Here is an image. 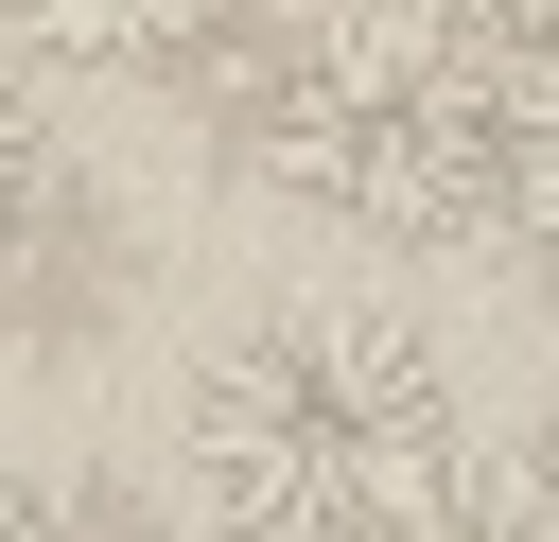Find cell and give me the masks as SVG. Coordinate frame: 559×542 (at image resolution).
I'll use <instances>...</instances> for the list:
<instances>
[{
  "label": "cell",
  "instance_id": "obj_1",
  "mask_svg": "<svg viewBox=\"0 0 559 542\" xmlns=\"http://www.w3.org/2000/svg\"><path fill=\"white\" fill-rule=\"evenodd\" d=\"M175 455L210 542H402L472 472V402L402 297H280L192 367Z\"/></svg>",
  "mask_w": 559,
  "mask_h": 542
},
{
  "label": "cell",
  "instance_id": "obj_2",
  "mask_svg": "<svg viewBox=\"0 0 559 542\" xmlns=\"http://www.w3.org/2000/svg\"><path fill=\"white\" fill-rule=\"evenodd\" d=\"M489 87L507 52L454 0H332L280 17L210 70V140L262 210L349 227V245H472L489 192Z\"/></svg>",
  "mask_w": 559,
  "mask_h": 542
},
{
  "label": "cell",
  "instance_id": "obj_3",
  "mask_svg": "<svg viewBox=\"0 0 559 542\" xmlns=\"http://www.w3.org/2000/svg\"><path fill=\"white\" fill-rule=\"evenodd\" d=\"M262 35V0H0V52L35 70H122V87H210L227 52Z\"/></svg>",
  "mask_w": 559,
  "mask_h": 542
},
{
  "label": "cell",
  "instance_id": "obj_4",
  "mask_svg": "<svg viewBox=\"0 0 559 542\" xmlns=\"http://www.w3.org/2000/svg\"><path fill=\"white\" fill-rule=\"evenodd\" d=\"M472 262L559 280V52H507V87H489V192H472Z\"/></svg>",
  "mask_w": 559,
  "mask_h": 542
},
{
  "label": "cell",
  "instance_id": "obj_5",
  "mask_svg": "<svg viewBox=\"0 0 559 542\" xmlns=\"http://www.w3.org/2000/svg\"><path fill=\"white\" fill-rule=\"evenodd\" d=\"M52 192H70V140H52L35 70L0 52V245H35V227H52Z\"/></svg>",
  "mask_w": 559,
  "mask_h": 542
},
{
  "label": "cell",
  "instance_id": "obj_6",
  "mask_svg": "<svg viewBox=\"0 0 559 542\" xmlns=\"http://www.w3.org/2000/svg\"><path fill=\"white\" fill-rule=\"evenodd\" d=\"M402 542H559V490H542V472H454Z\"/></svg>",
  "mask_w": 559,
  "mask_h": 542
},
{
  "label": "cell",
  "instance_id": "obj_7",
  "mask_svg": "<svg viewBox=\"0 0 559 542\" xmlns=\"http://www.w3.org/2000/svg\"><path fill=\"white\" fill-rule=\"evenodd\" d=\"M0 542H105V507H87V490H35V472H0Z\"/></svg>",
  "mask_w": 559,
  "mask_h": 542
},
{
  "label": "cell",
  "instance_id": "obj_8",
  "mask_svg": "<svg viewBox=\"0 0 559 542\" xmlns=\"http://www.w3.org/2000/svg\"><path fill=\"white\" fill-rule=\"evenodd\" d=\"M454 17H472L489 52H559V0H454Z\"/></svg>",
  "mask_w": 559,
  "mask_h": 542
},
{
  "label": "cell",
  "instance_id": "obj_9",
  "mask_svg": "<svg viewBox=\"0 0 559 542\" xmlns=\"http://www.w3.org/2000/svg\"><path fill=\"white\" fill-rule=\"evenodd\" d=\"M524 472H542V490H559V437H542V455H524Z\"/></svg>",
  "mask_w": 559,
  "mask_h": 542
}]
</instances>
